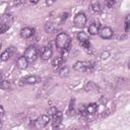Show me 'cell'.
Wrapping results in <instances>:
<instances>
[{
    "mask_svg": "<svg viewBox=\"0 0 130 130\" xmlns=\"http://www.w3.org/2000/svg\"><path fill=\"white\" fill-rule=\"evenodd\" d=\"M70 45V38L65 32H60L56 38V46L59 49H65Z\"/></svg>",
    "mask_w": 130,
    "mask_h": 130,
    "instance_id": "1",
    "label": "cell"
},
{
    "mask_svg": "<svg viewBox=\"0 0 130 130\" xmlns=\"http://www.w3.org/2000/svg\"><path fill=\"white\" fill-rule=\"evenodd\" d=\"M94 64L88 61H78L73 65V69L76 71H89L93 68Z\"/></svg>",
    "mask_w": 130,
    "mask_h": 130,
    "instance_id": "2",
    "label": "cell"
},
{
    "mask_svg": "<svg viewBox=\"0 0 130 130\" xmlns=\"http://www.w3.org/2000/svg\"><path fill=\"white\" fill-rule=\"evenodd\" d=\"M24 57L28 62H34L36 61L37 57H38V50L35 46H30L26 49L25 53H24Z\"/></svg>",
    "mask_w": 130,
    "mask_h": 130,
    "instance_id": "3",
    "label": "cell"
},
{
    "mask_svg": "<svg viewBox=\"0 0 130 130\" xmlns=\"http://www.w3.org/2000/svg\"><path fill=\"white\" fill-rule=\"evenodd\" d=\"M86 24V16L83 12H79L75 15L74 17V25L78 28H82L84 27V25Z\"/></svg>",
    "mask_w": 130,
    "mask_h": 130,
    "instance_id": "4",
    "label": "cell"
},
{
    "mask_svg": "<svg viewBox=\"0 0 130 130\" xmlns=\"http://www.w3.org/2000/svg\"><path fill=\"white\" fill-rule=\"evenodd\" d=\"M49 122H50V116H48V115H41L35 121V125H36V128L40 129V128L46 127L49 124Z\"/></svg>",
    "mask_w": 130,
    "mask_h": 130,
    "instance_id": "5",
    "label": "cell"
},
{
    "mask_svg": "<svg viewBox=\"0 0 130 130\" xmlns=\"http://www.w3.org/2000/svg\"><path fill=\"white\" fill-rule=\"evenodd\" d=\"M99 35L102 39H105V40H109L113 37V29L109 26H105L103 28L100 29L99 31Z\"/></svg>",
    "mask_w": 130,
    "mask_h": 130,
    "instance_id": "6",
    "label": "cell"
},
{
    "mask_svg": "<svg viewBox=\"0 0 130 130\" xmlns=\"http://www.w3.org/2000/svg\"><path fill=\"white\" fill-rule=\"evenodd\" d=\"M53 55V51L50 47H44L41 52V59L42 60H49Z\"/></svg>",
    "mask_w": 130,
    "mask_h": 130,
    "instance_id": "7",
    "label": "cell"
},
{
    "mask_svg": "<svg viewBox=\"0 0 130 130\" xmlns=\"http://www.w3.org/2000/svg\"><path fill=\"white\" fill-rule=\"evenodd\" d=\"M52 117H53V119H52V125H53V127L54 128L59 127L60 124H61V122H62V113L59 112V111H57V113L54 116H52Z\"/></svg>",
    "mask_w": 130,
    "mask_h": 130,
    "instance_id": "8",
    "label": "cell"
},
{
    "mask_svg": "<svg viewBox=\"0 0 130 130\" xmlns=\"http://www.w3.org/2000/svg\"><path fill=\"white\" fill-rule=\"evenodd\" d=\"M13 52H14V48H13V47L8 48L7 50H5V51H4V52L1 54L0 59H1L2 61H7L8 59H10V58H11V56H12Z\"/></svg>",
    "mask_w": 130,
    "mask_h": 130,
    "instance_id": "9",
    "label": "cell"
},
{
    "mask_svg": "<svg viewBox=\"0 0 130 130\" xmlns=\"http://www.w3.org/2000/svg\"><path fill=\"white\" fill-rule=\"evenodd\" d=\"M27 65H28V61L25 59L24 56H21L17 59L16 61V66L19 68V69H26L27 68Z\"/></svg>",
    "mask_w": 130,
    "mask_h": 130,
    "instance_id": "10",
    "label": "cell"
},
{
    "mask_svg": "<svg viewBox=\"0 0 130 130\" xmlns=\"http://www.w3.org/2000/svg\"><path fill=\"white\" fill-rule=\"evenodd\" d=\"M34 31L35 30L32 28H30V27H24V28H22L20 30V36L23 39H28L34 35Z\"/></svg>",
    "mask_w": 130,
    "mask_h": 130,
    "instance_id": "11",
    "label": "cell"
},
{
    "mask_svg": "<svg viewBox=\"0 0 130 130\" xmlns=\"http://www.w3.org/2000/svg\"><path fill=\"white\" fill-rule=\"evenodd\" d=\"M100 31V23L99 22H92L89 26H88V32L92 36L98 35Z\"/></svg>",
    "mask_w": 130,
    "mask_h": 130,
    "instance_id": "12",
    "label": "cell"
},
{
    "mask_svg": "<svg viewBox=\"0 0 130 130\" xmlns=\"http://www.w3.org/2000/svg\"><path fill=\"white\" fill-rule=\"evenodd\" d=\"M63 59L61 58V57H57V58H55L54 60H53V62H52V66H53V69L54 70H59L61 67H62V65H63Z\"/></svg>",
    "mask_w": 130,
    "mask_h": 130,
    "instance_id": "13",
    "label": "cell"
},
{
    "mask_svg": "<svg viewBox=\"0 0 130 130\" xmlns=\"http://www.w3.org/2000/svg\"><path fill=\"white\" fill-rule=\"evenodd\" d=\"M98 110V105L95 103H91L89 105H87L85 107V111H86V114H89V115H92L96 112Z\"/></svg>",
    "mask_w": 130,
    "mask_h": 130,
    "instance_id": "14",
    "label": "cell"
},
{
    "mask_svg": "<svg viewBox=\"0 0 130 130\" xmlns=\"http://www.w3.org/2000/svg\"><path fill=\"white\" fill-rule=\"evenodd\" d=\"M77 39L79 41V43H82V42H86V41H89V37L86 32L84 31H80L77 34Z\"/></svg>",
    "mask_w": 130,
    "mask_h": 130,
    "instance_id": "15",
    "label": "cell"
},
{
    "mask_svg": "<svg viewBox=\"0 0 130 130\" xmlns=\"http://www.w3.org/2000/svg\"><path fill=\"white\" fill-rule=\"evenodd\" d=\"M23 82L26 83V84H34V83L38 82V77H37V76H34V75L26 76V77L23 79Z\"/></svg>",
    "mask_w": 130,
    "mask_h": 130,
    "instance_id": "16",
    "label": "cell"
},
{
    "mask_svg": "<svg viewBox=\"0 0 130 130\" xmlns=\"http://www.w3.org/2000/svg\"><path fill=\"white\" fill-rule=\"evenodd\" d=\"M90 8H91V10L94 11V12H100V11L102 10V6H101L100 2H98V1H93V2H91V4H90Z\"/></svg>",
    "mask_w": 130,
    "mask_h": 130,
    "instance_id": "17",
    "label": "cell"
},
{
    "mask_svg": "<svg viewBox=\"0 0 130 130\" xmlns=\"http://www.w3.org/2000/svg\"><path fill=\"white\" fill-rule=\"evenodd\" d=\"M69 52H70L69 47H67V48H65V49H62V51H61V58L63 59V61H65V60L68 58Z\"/></svg>",
    "mask_w": 130,
    "mask_h": 130,
    "instance_id": "18",
    "label": "cell"
},
{
    "mask_svg": "<svg viewBox=\"0 0 130 130\" xmlns=\"http://www.w3.org/2000/svg\"><path fill=\"white\" fill-rule=\"evenodd\" d=\"M0 86H1L3 89H5V90H8V89H10V87H11V84H10V82H9L8 80H3V81H2V83L0 84Z\"/></svg>",
    "mask_w": 130,
    "mask_h": 130,
    "instance_id": "19",
    "label": "cell"
},
{
    "mask_svg": "<svg viewBox=\"0 0 130 130\" xmlns=\"http://www.w3.org/2000/svg\"><path fill=\"white\" fill-rule=\"evenodd\" d=\"M9 29V24L0 23V34H4Z\"/></svg>",
    "mask_w": 130,
    "mask_h": 130,
    "instance_id": "20",
    "label": "cell"
},
{
    "mask_svg": "<svg viewBox=\"0 0 130 130\" xmlns=\"http://www.w3.org/2000/svg\"><path fill=\"white\" fill-rule=\"evenodd\" d=\"M45 29H46V31H48V32L53 31V29H54V24H53V23H51V22L47 23V24L45 25Z\"/></svg>",
    "mask_w": 130,
    "mask_h": 130,
    "instance_id": "21",
    "label": "cell"
},
{
    "mask_svg": "<svg viewBox=\"0 0 130 130\" xmlns=\"http://www.w3.org/2000/svg\"><path fill=\"white\" fill-rule=\"evenodd\" d=\"M58 71H59V73H60L61 76H64V75H67L68 74V68H66V67H61Z\"/></svg>",
    "mask_w": 130,
    "mask_h": 130,
    "instance_id": "22",
    "label": "cell"
},
{
    "mask_svg": "<svg viewBox=\"0 0 130 130\" xmlns=\"http://www.w3.org/2000/svg\"><path fill=\"white\" fill-rule=\"evenodd\" d=\"M80 46H82L85 50H87V49H89V48L91 47V45H90V42H89V41H86V42H82V43H80Z\"/></svg>",
    "mask_w": 130,
    "mask_h": 130,
    "instance_id": "23",
    "label": "cell"
},
{
    "mask_svg": "<svg viewBox=\"0 0 130 130\" xmlns=\"http://www.w3.org/2000/svg\"><path fill=\"white\" fill-rule=\"evenodd\" d=\"M129 15H127L126 16V18H125V31L126 32H128L129 31Z\"/></svg>",
    "mask_w": 130,
    "mask_h": 130,
    "instance_id": "24",
    "label": "cell"
},
{
    "mask_svg": "<svg viewBox=\"0 0 130 130\" xmlns=\"http://www.w3.org/2000/svg\"><path fill=\"white\" fill-rule=\"evenodd\" d=\"M74 104H75V100L74 99H71L70 104H69V112L74 111Z\"/></svg>",
    "mask_w": 130,
    "mask_h": 130,
    "instance_id": "25",
    "label": "cell"
},
{
    "mask_svg": "<svg viewBox=\"0 0 130 130\" xmlns=\"http://www.w3.org/2000/svg\"><path fill=\"white\" fill-rule=\"evenodd\" d=\"M68 15H69V13H68V12H64V13H62V14L60 15V20H61V21L66 20V19H67V17H68Z\"/></svg>",
    "mask_w": 130,
    "mask_h": 130,
    "instance_id": "26",
    "label": "cell"
},
{
    "mask_svg": "<svg viewBox=\"0 0 130 130\" xmlns=\"http://www.w3.org/2000/svg\"><path fill=\"white\" fill-rule=\"evenodd\" d=\"M56 113H57V109H56L55 107H53V108H51V109L49 110V115H48V116H50V117H51V116H54Z\"/></svg>",
    "mask_w": 130,
    "mask_h": 130,
    "instance_id": "27",
    "label": "cell"
},
{
    "mask_svg": "<svg viewBox=\"0 0 130 130\" xmlns=\"http://www.w3.org/2000/svg\"><path fill=\"white\" fill-rule=\"evenodd\" d=\"M115 3H116V1H114V0H112V1H107V2H106V5H107L109 8H112V7L115 5Z\"/></svg>",
    "mask_w": 130,
    "mask_h": 130,
    "instance_id": "28",
    "label": "cell"
},
{
    "mask_svg": "<svg viewBox=\"0 0 130 130\" xmlns=\"http://www.w3.org/2000/svg\"><path fill=\"white\" fill-rule=\"evenodd\" d=\"M79 112L84 116V115H86V111H85V107L83 106V107H80L79 108Z\"/></svg>",
    "mask_w": 130,
    "mask_h": 130,
    "instance_id": "29",
    "label": "cell"
},
{
    "mask_svg": "<svg viewBox=\"0 0 130 130\" xmlns=\"http://www.w3.org/2000/svg\"><path fill=\"white\" fill-rule=\"evenodd\" d=\"M109 56H110V53L109 52H104L102 54V59H107Z\"/></svg>",
    "mask_w": 130,
    "mask_h": 130,
    "instance_id": "30",
    "label": "cell"
},
{
    "mask_svg": "<svg viewBox=\"0 0 130 130\" xmlns=\"http://www.w3.org/2000/svg\"><path fill=\"white\" fill-rule=\"evenodd\" d=\"M3 114H4V109H3V107L0 105V117H1Z\"/></svg>",
    "mask_w": 130,
    "mask_h": 130,
    "instance_id": "31",
    "label": "cell"
},
{
    "mask_svg": "<svg viewBox=\"0 0 130 130\" xmlns=\"http://www.w3.org/2000/svg\"><path fill=\"white\" fill-rule=\"evenodd\" d=\"M54 3V1H46V4L47 5H52Z\"/></svg>",
    "mask_w": 130,
    "mask_h": 130,
    "instance_id": "32",
    "label": "cell"
},
{
    "mask_svg": "<svg viewBox=\"0 0 130 130\" xmlns=\"http://www.w3.org/2000/svg\"><path fill=\"white\" fill-rule=\"evenodd\" d=\"M2 81H3V75H2V73L0 72V84L2 83Z\"/></svg>",
    "mask_w": 130,
    "mask_h": 130,
    "instance_id": "33",
    "label": "cell"
},
{
    "mask_svg": "<svg viewBox=\"0 0 130 130\" xmlns=\"http://www.w3.org/2000/svg\"><path fill=\"white\" fill-rule=\"evenodd\" d=\"M30 3L31 4H36V3H38V1H30Z\"/></svg>",
    "mask_w": 130,
    "mask_h": 130,
    "instance_id": "34",
    "label": "cell"
},
{
    "mask_svg": "<svg viewBox=\"0 0 130 130\" xmlns=\"http://www.w3.org/2000/svg\"><path fill=\"white\" fill-rule=\"evenodd\" d=\"M1 47H2V44H1V43H0V49H1Z\"/></svg>",
    "mask_w": 130,
    "mask_h": 130,
    "instance_id": "35",
    "label": "cell"
},
{
    "mask_svg": "<svg viewBox=\"0 0 130 130\" xmlns=\"http://www.w3.org/2000/svg\"><path fill=\"white\" fill-rule=\"evenodd\" d=\"M1 124H2V123H1V119H0V126H1Z\"/></svg>",
    "mask_w": 130,
    "mask_h": 130,
    "instance_id": "36",
    "label": "cell"
}]
</instances>
